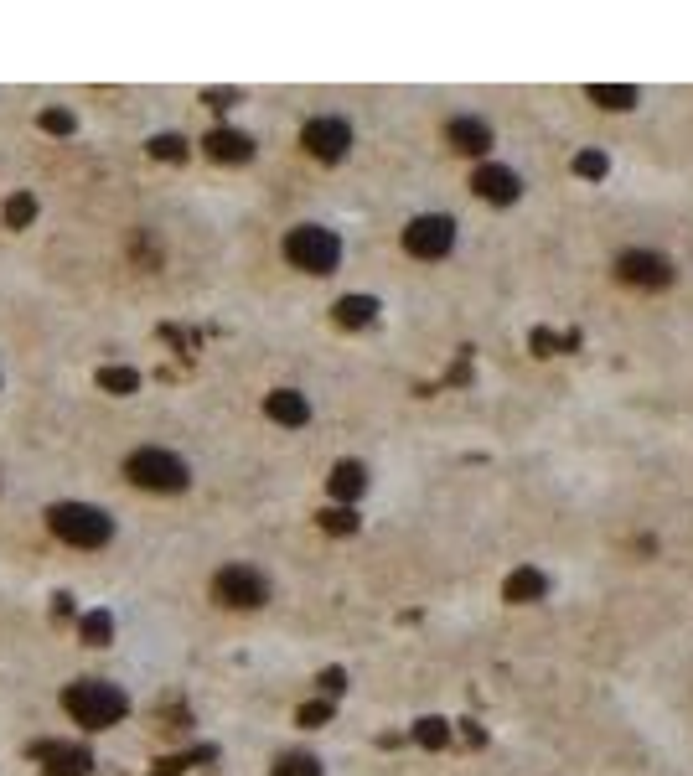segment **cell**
Listing matches in <instances>:
<instances>
[{
  "label": "cell",
  "instance_id": "cell-32",
  "mask_svg": "<svg viewBox=\"0 0 693 776\" xmlns=\"http://www.w3.org/2000/svg\"><path fill=\"white\" fill-rule=\"evenodd\" d=\"M461 735H466V745H487V730L471 725V720H461Z\"/></svg>",
  "mask_w": 693,
  "mask_h": 776
},
{
  "label": "cell",
  "instance_id": "cell-28",
  "mask_svg": "<svg viewBox=\"0 0 693 776\" xmlns=\"http://www.w3.org/2000/svg\"><path fill=\"white\" fill-rule=\"evenodd\" d=\"M575 171H580V176H590V182H600V176L611 171V161L600 156V151H580V156H575Z\"/></svg>",
  "mask_w": 693,
  "mask_h": 776
},
{
  "label": "cell",
  "instance_id": "cell-27",
  "mask_svg": "<svg viewBox=\"0 0 693 776\" xmlns=\"http://www.w3.org/2000/svg\"><path fill=\"white\" fill-rule=\"evenodd\" d=\"M331 714H337V709H331V699H311V704H300V714H295V720L306 725V730H321V725L331 720Z\"/></svg>",
  "mask_w": 693,
  "mask_h": 776
},
{
  "label": "cell",
  "instance_id": "cell-6",
  "mask_svg": "<svg viewBox=\"0 0 693 776\" xmlns=\"http://www.w3.org/2000/svg\"><path fill=\"white\" fill-rule=\"evenodd\" d=\"M450 244H456V223H450L445 213H425V218H414L404 228V249L414 259H445Z\"/></svg>",
  "mask_w": 693,
  "mask_h": 776
},
{
  "label": "cell",
  "instance_id": "cell-16",
  "mask_svg": "<svg viewBox=\"0 0 693 776\" xmlns=\"http://www.w3.org/2000/svg\"><path fill=\"white\" fill-rule=\"evenodd\" d=\"M331 316H337V326H373L378 301H373V295H342V301L331 306Z\"/></svg>",
  "mask_w": 693,
  "mask_h": 776
},
{
  "label": "cell",
  "instance_id": "cell-9",
  "mask_svg": "<svg viewBox=\"0 0 693 776\" xmlns=\"http://www.w3.org/2000/svg\"><path fill=\"white\" fill-rule=\"evenodd\" d=\"M616 275L626 285H637V290H668L673 285V259H662L652 249H631L616 259Z\"/></svg>",
  "mask_w": 693,
  "mask_h": 776
},
{
  "label": "cell",
  "instance_id": "cell-20",
  "mask_svg": "<svg viewBox=\"0 0 693 776\" xmlns=\"http://www.w3.org/2000/svg\"><path fill=\"white\" fill-rule=\"evenodd\" d=\"M0 218H6V228H32V223H37V197H32V192H11V197H6V213H0Z\"/></svg>",
  "mask_w": 693,
  "mask_h": 776
},
{
  "label": "cell",
  "instance_id": "cell-21",
  "mask_svg": "<svg viewBox=\"0 0 693 776\" xmlns=\"http://www.w3.org/2000/svg\"><path fill=\"white\" fill-rule=\"evenodd\" d=\"M414 740L425 745V751H445V745H450V725L440 720V714H425V720L414 725Z\"/></svg>",
  "mask_w": 693,
  "mask_h": 776
},
{
  "label": "cell",
  "instance_id": "cell-30",
  "mask_svg": "<svg viewBox=\"0 0 693 776\" xmlns=\"http://www.w3.org/2000/svg\"><path fill=\"white\" fill-rule=\"evenodd\" d=\"M202 104H213V109H233V104H238V88H207Z\"/></svg>",
  "mask_w": 693,
  "mask_h": 776
},
{
  "label": "cell",
  "instance_id": "cell-7",
  "mask_svg": "<svg viewBox=\"0 0 693 776\" xmlns=\"http://www.w3.org/2000/svg\"><path fill=\"white\" fill-rule=\"evenodd\" d=\"M300 145L316 156V161H342L352 151V130H347V119L337 114H321V119H306V130H300Z\"/></svg>",
  "mask_w": 693,
  "mask_h": 776
},
{
  "label": "cell",
  "instance_id": "cell-8",
  "mask_svg": "<svg viewBox=\"0 0 693 776\" xmlns=\"http://www.w3.org/2000/svg\"><path fill=\"white\" fill-rule=\"evenodd\" d=\"M32 761L47 776H88V771H94V751L78 745V740H37L32 745Z\"/></svg>",
  "mask_w": 693,
  "mask_h": 776
},
{
  "label": "cell",
  "instance_id": "cell-11",
  "mask_svg": "<svg viewBox=\"0 0 693 776\" xmlns=\"http://www.w3.org/2000/svg\"><path fill=\"white\" fill-rule=\"evenodd\" d=\"M445 140H450V151H461V156H487L492 151V130H487V119H450L445 125Z\"/></svg>",
  "mask_w": 693,
  "mask_h": 776
},
{
  "label": "cell",
  "instance_id": "cell-2",
  "mask_svg": "<svg viewBox=\"0 0 693 776\" xmlns=\"http://www.w3.org/2000/svg\"><path fill=\"white\" fill-rule=\"evenodd\" d=\"M47 528L73 549H104L114 539V518L94 502H57L47 507Z\"/></svg>",
  "mask_w": 693,
  "mask_h": 776
},
{
  "label": "cell",
  "instance_id": "cell-19",
  "mask_svg": "<svg viewBox=\"0 0 693 776\" xmlns=\"http://www.w3.org/2000/svg\"><path fill=\"white\" fill-rule=\"evenodd\" d=\"M590 104H600V109H631V104H637V88H626V83H590Z\"/></svg>",
  "mask_w": 693,
  "mask_h": 776
},
{
  "label": "cell",
  "instance_id": "cell-26",
  "mask_svg": "<svg viewBox=\"0 0 693 776\" xmlns=\"http://www.w3.org/2000/svg\"><path fill=\"white\" fill-rule=\"evenodd\" d=\"M580 337H559V332H549V326H533V352L538 357H554L559 347H575Z\"/></svg>",
  "mask_w": 693,
  "mask_h": 776
},
{
  "label": "cell",
  "instance_id": "cell-1",
  "mask_svg": "<svg viewBox=\"0 0 693 776\" xmlns=\"http://www.w3.org/2000/svg\"><path fill=\"white\" fill-rule=\"evenodd\" d=\"M63 709L83 730H109L130 714V699H125V689H114V683H104V678H78V683L63 689Z\"/></svg>",
  "mask_w": 693,
  "mask_h": 776
},
{
  "label": "cell",
  "instance_id": "cell-18",
  "mask_svg": "<svg viewBox=\"0 0 693 776\" xmlns=\"http://www.w3.org/2000/svg\"><path fill=\"white\" fill-rule=\"evenodd\" d=\"M78 637H83V647H109L114 642V616L109 611H83L78 616Z\"/></svg>",
  "mask_w": 693,
  "mask_h": 776
},
{
  "label": "cell",
  "instance_id": "cell-15",
  "mask_svg": "<svg viewBox=\"0 0 693 776\" xmlns=\"http://www.w3.org/2000/svg\"><path fill=\"white\" fill-rule=\"evenodd\" d=\"M326 487H331V497H337V507H352L357 497L368 492V471L357 466V461H337V466H331V476H326Z\"/></svg>",
  "mask_w": 693,
  "mask_h": 776
},
{
  "label": "cell",
  "instance_id": "cell-4",
  "mask_svg": "<svg viewBox=\"0 0 693 776\" xmlns=\"http://www.w3.org/2000/svg\"><path fill=\"white\" fill-rule=\"evenodd\" d=\"M125 476H130L135 487H145V492H187V482H192L187 461L171 456V451H161V445H145V451H135V456L125 461Z\"/></svg>",
  "mask_w": 693,
  "mask_h": 776
},
{
  "label": "cell",
  "instance_id": "cell-22",
  "mask_svg": "<svg viewBox=\"0 0 693 776\" xmlns=\"http://www.w3.org/2000/svg\"><path fill=\"white\" fill-rule=\"evenodd\" d=\"M37 125H42L47 135H63V140H68V135L78 130V114H73V109H63V104H52V109H42V114H37Z\"/></svg>",
  "mask_w": 693,
  "mask_h": 776
},
{
  "label": "cell",
  "instance_id": "cell-10",
  "mask_svg": "<svg viewBox=\"0 0 693 776\" xmlns=\"http://www.w3.org/2000/svg\"><path fill=\"white\" fill-rule=\"evenodd\" d=\"M471 187H476V197H487V202H497V207H507V202L523 197V182H518V171H512V166H476Z\"/></svg>",
  "mask_w": 693,
  "mask_h": 776
},
{
  "label": "cell",
  "instance_id": "cell-5",
  "mask_svg": "<svg viewBox=\"0 0 693 776\" xmlns=\"http://www.w3.org/2000/svg\"><path fill=\"white\" fill-rule=\"evenodd\" d=\"M213 595L233 611H254V606L269 601V580L259 570H249V564H223V570L213 575Z\"/></svg>",
  "mask_w": 693,
  "mask_h": 776
},
{
  "label": "cell",
  "instance_id": "cell-14",
  "mask_svg": "<svg viewBox=\"0 0 693 776\" xmlns=\"http://www.w3.org/2000/svg\"><path fill=\"white\" fill-rule=\"evenodd\" d=\"M264 414L285 430H300L311 420V404H306V394H295V388H275V394L264 399Z\"/></svg>",
  "mask_w": 693,
  "mask_h": 776
},
{
  "label": "cell",
  "instance_id": "cell-23",
  "mask_svg": "<svg viewBox=\"0 0 693 776\" xmlns=\"http://www.w3.org/2000/svg\"><path fill=\"white\" fill-rule=\"evenodd\" d=\"M145 151L156 156V161H187V140L182 135H150Z\"/></svg>",
  "mask_w": 693,
  "mask_h": 776
},
{
  "label": "cell",
  "instance_id": "cell-31",
  "mask_svg": "<svg viewBox=\"0 0 693 776\" xmlns=\"http://www.w3.org/2000/svg\"><path fill=\"white\" fill-rule=\"evenodd\" d=\"M187 771V756H161L156 761V776H182Z\"/></svg>",
  "mask_w": 693,
  "mask_h": 776
},
{
  "label": "cell",
  "instance_id": "cell-17",
  "mask_svg": "<svg viewBox=\"0 0 693 776\" xmlns=\"http://www.w3.org/2000/svg\"><path fill=\"white\" fill-rule=\"evenodd\" d=\"M99 388H104V394L130 399V394H140V373L125 368V363H104V368H99Z\"/></svg>",
  "mask_w": 693,
  "mask_h": 776
},
{
  "label": "cell",
  "instance_id": "cell-29",
  "mask_svg": "<svg viewBox=\"0 0 693 776\" xmlns=\"http://www.w3.org/2000/svg\"><path fill=\"white\" fill-rule=\"evenodd\" d=\"M316 683H321V694H326V699H337V694H347V673H342V668H326V673H321Z\"/></svg>",
  "mask_w": 693,
  "mask_h": 776
},
{
  "label": "cell",
  "instance_id": "cell-12",
  "mask_svg": "<svg viewBox=\"0 0 693 776\" xmlns=\"http://www.w3.org/2000/svg\"><path fill=\"white\" fill-rule=\"evenodd\" d=\"M207 156L213 161H223V166H244V161H254V140L244 135V130H228V125H218V130H207Z\"/></svg>",
  "mask_w": 693,
  "mask_h": 776
},
{
  "label": "cell",
  "instance_id": "cell-24",
  "mask_svg": "<svg viewBox=\"0 0 693 776\" xmlns=\"http://www.w3.org/2000/svg\"><path fill=\"white\" fill-rule=\"evenodd\" d=\"M316 523H321L326 533H357V513H352V507H321Z\"/></svg>",
  "mask_w": 693,
  "mask_h": 776
},
{
  "label": "cell",
  "instance_id": "cell-3",
  "mask_svg": "<svg viewBox=\"0 0 693 776\" xmlns=\"http://www.w3.org/2000/svg\"><path fill=\"white\" fill-rule=\"evenodd\" d=\"M285 259L306 275H331L342 264V238L321 223H300L285 233Z\"/></svg>",
  "mask_w": 693,
  "mask_h": 776
},
{
  "label": "cell",
  "instance_id": "cell-13",
  "mask_svg": "<svg viewBox=\"0 0 693 776\" xmlns=\"http://www.w3.org/2000/svg\"><path fill=\"white\" fill-rule=\"evenodd\" d=\"M544 595H549V575L533 570V564H523V570H512L502 580V601H512V606H533V601H544Z\"/></svg>",
  "mask_w": 693,
  "mask_h": 776
},
{
  "label": "cell",
  "instance_id": "cell-25",
  "mask_svg": "<svg viewBox=\"0 0 693 776\" xmlns=\"http://www.w3.org/2000/svg\"><path fill=\"white\" fill-rule=\"evenodd\" d=\"M275 776H321V761L306 756V751H290V756H280Z\"/></svg>",
  "mask_w": 693,
  "mask_h": 776
}]
</instances>
